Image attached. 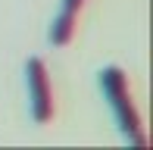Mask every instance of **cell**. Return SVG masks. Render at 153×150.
<instances>
[{
	"instance_id": "6da1fadb",
	"label": "cell",
	"mask_w": 153,
	"mask_h": 150,
	"mask_svg": "<svg viewBox=\"0 0 153 150\" xmlns=\"http://www.w3.org/2000/svg\"><path fill=\"white\" fill-rule=\"evenodd\" d=\"M100 88L109 97V106H113L116 119H119L122 134L128 138V144L134 147H147V134H144L141 116H137L134 103H131V91H128V75H125L119 66H106L100 72Z\"/></svg>"
},
{
	"instance_id": "7a4b0ae2",
	"label": "cell",
	"mask_w": 153,
	"mask_h": 150,
	"mask_svg": "<svg viewBox=\"0 0 153 150\" xmlns=\"http://www.w3.org/2000/svg\"><path fill=\"white\" fill-rule=\"evenodd\" d=\"M25 78H28V100H31V116L38 125H47L53 119V85L47 63L41 56H31L25 63Z\"/></svg>"
},
{
	"instance_id": "3957f363",
	"label": "cell",
	"mask_w": 153,
	"mask_h": 150,
	"mask_svg": "<svg viewBox=\"0 0 153 150\" xmlns=\"http://www.w3.org/2000/svg\"><path fill=\"white\" fill-rule=\"evenodd\" d=\"M81 6H85V0H62L59 16L53 19V25H50V44H53V47H66L69 41L75 38Z\"/></svg>"
}]
</instances>
